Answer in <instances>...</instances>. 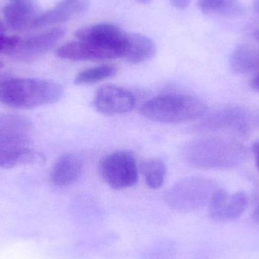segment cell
Returning a JSON list of instances; mask_svg holds the SVG:
<instances>
[{"label":"cell","instance_id":"obj_13","mask_svg":"<svg viewBox=\"0 0 259 259\" xmlns=\"http://www.w3.org/2000/svg\"><path fill=\"white\" fill-rule=\"evenodd\" d=\"M58 57L66 60L80 62V61H102L114 59L112 54L94 44L85 41H71L56 50Z\"/></svg>","mask_w":259,"mask_h":259},{"label":"cell","instance_id":"obj_8","mask_svg":"<svg viewBox=\"0 0 259 259\" xmlns=\"http://www.w3.org/2000/svg\"><path fill=\"white\" fill-rule=\"evenodd\" d=\"M249 203L245 192L238 191L229 195L226 190L218 188L208 203V216L215 222H228L240 218Z\"/></svg>","mask_w":259,"mask_h":259},{"label":"cell","instance_id":"obj_4","mask_svg":"<svg viewBox=\"0 0 259 259\" xmlns=\"http://www.w3.org/2000/svg\"><path fill=\"white\" fill-rule=\"evenodd\" d=\"M218 188L213 180L191 177L178 181L170 187L164 199L167 206L175 211L191 212L208 205Z\"/></svg>","mask_w":259,"mask_h":259},{"label":"cell","instance_id":"obj_2","mask_svg":"<svg viewBox=\"0 0 259 259\" xmlns=\"http://www.w3.org/2000/svg\"><path fill=\"white\" fill-rule=\"evenodd\" d=\"M62 85L39 78H7L0 83V103L31 109L53 104L63 97Z\"/></svg>","mask_w":259,"mask_h":259},{"label":"cell","instance_id":"obj_12","mask_svg":"<svg viewBox=\"0 0 259 259\" xmlns=\"http://www.w3.org/2000/svg\"><path fill=\"white\" fill-rule=\"evenodd\" d=\"M37 7L34 0H11L3 9L6 24L14 30L31 27L37 17Z\"/></svg>","mask_w":259,"mask_h":259},{"label":"cell","instance_id":"obj_18","mask_svg":"<svg viewBox=\"0 0 259 259\" xmlns=\"http://www.w3.org/2000/svg\"><path fill=\"white\" fill-rule=\"evenodd\" d=\"M31 129V122L25 117L0 114V140L29 136Z\"/></svg>","mask_w":259,"mask_h":259},{"label":"cell","instance_id":"obj_31","mask_svg":"<svg viewBox=\"0 0 259 259\" xmlns=\"http://www.w3.org/2000/svg\"><path fill=\"white\" fill-rule=\"evenodd\" d=\"M254 35H255V37L259 40V26L255 29V32H254Z\"/></svg>","mask_w":259,"mask_h":259},{"label":"cell","instance_id":"obj_17","mask_svg":"<svg viewBox=\"0 0 259 259\" xmlns=\"http://www.w3.org/2000/svg\"><path fill=\"white\" fill-rule=\"evenodd\" d=\"M198 7L206 15L227 18H238L246 12L240 0H199Z\"/></svg>","mask_w":259,"mask_h":259},{"label":"cell","instance_id":"obj_21","mask_svg":"<svg viewBox=\"0 0 259 259\" xmlns=\"http://www.w3.org/2000/svg\"><path fill=\"white\" fill-rule=\"evenodd\" d=\"M116 67L103 65L80 71L74 79L76 85L92 84L110 78L117 74Z\"/></svg>","mask_w":259,"mask_h":259},{"label":"cell","instance_id":"obj_29","mask_svg":"<svg viewBox=\"0 0 259 259\" xmlns=\"http://www.w3.org/2000/svg\"><path fill=\"white\" fill-rule=\"evenodd\" d=\"M253 8L255 11L259 12V0H254Z\"/></svg>","mask_w":259,"mask_h":259},{"label":"cell","instance_id":"obj_20","mask_svg":"<svg viewBox=\"0 0 259 259\" xmlns=\"http://www.w3.org/2000/svg\"><path fill=\"white\" fill-rule=\"evenodd\" d=\"M141 170L146 184L151 189L160 188L164 184L166 166L161 160L158 158L146 160L142 164Z\"/></svg>","mask_w":259,"mask_h":259},{"label":"cell","instance_id":"obj_11","mask_svg":"<svg viewBox=\"0 0 259 259\" xmlns=\"http://www.w3.org/2000/svg\"><path fill=\"white\" fill-rule=\"evenodd\" d=\"M30 141L29 136L0 140V167L11 168L34 161L36 154L29 146Z\"/></svg>","mask_w":259,"mask_h":259},{"label":"cell","instance_id":"obj_26","mask_svg":"<svg viewBox=\"0 0 259 259\" xmlns=\"http://www.w3.org/2000/svg\"><path fill=\"white\" fill-rule=\"evenodd\" d=\"M79 4L83 8V11L86 10L87 8L89 6L90 0H76Z\"/></svg>","mask_w":259,"mask_h":259},{"label":"cell","instance_id":"obj_6","mask_svg":"<svg viewBox=\"0 0 259 259\" xmlns=\"http://www.w3.org/2000/svg\"><path fill=\"white\" fill-rule=\"evenodd\" d=\"M100 170L105 182L114 190L130 188L138 181L135 158L127 151H118L106 156Z\"/></svg>","mask_w":259,"mask_h":259},{"label":"cell","instance_id":"obj_1","mask_svg":"<svg viewBox=\"0 0 259 259\" xmlns=\"http://www.w3.org/2000/svg\"><path fill=\"white\" fill-rule=\"evenodd\" d=\"M183 156L187 164L205 170H228L242 165L247 149L237 140L225 137H204L187 143Z\"/></svg>","mask_w":259,"mask_h":259},{"label":"cell","instance_id":"obj_27","mask_svg":"<svg viewBox=\"0 0 259 259\" xmlns=\"http://www.w3.org/2000/svg\"><path fill=\"white\" fill-rule=\"evenodd\" d=\"M252 219H253V220L255 221L256 223L259 224V205L258 206L255 208L253 214H252Z\"/></svg>","mask_w":259,"mask_h":259},{"label":"cell","instance_id":"obj_10","mask_svg":"<svg viewBox=\"0 0 259 259\" xmlns=\"http://www.w3.org/2000/svg\"><path fill=\"white\" fill-rule=\"evenodd\" d=\"M136 99L132 93L114 85L102 87L96 94L94 106L100 113L106 115H122L135 107Z\"/></svg>","mask_w":259,"mask_h":259},{"label":"cell","instance_id":"obj_32","mask_svg":"<svg viewBox=\"0 0 259 259\" xmlns=\"http://www.w3.org/2000/svg\"><path fill=\"white\" fill-rule=\"evenodd\" d=\"M4 75H3V74H1V73H0V83H1L2 81H3V80H4L5 79H3L4 78Z\"/></svg>","mask_w":259,"mask_h":259},{"label":"cell","instance_id":"obj_9","mask_svg":"<svg viewBox=\"0 0 259 259\" xmlns=\"http://www.w3.org/2000/svg\"><path fill=\"white\" fill-rule=\"evenodd\" d=\"M65 34V29L54 27L24 39L21 38L9 55L21 61L34 60L51 50Z\"/></svg>","mask_w":259,"mask_h":259},{"label":"cell","instance_id":"obj_14","mask_svg":"<svg viewBox=\"0 0 259 259\" xmlns=\"http://www.w3.org/2000/svg\"><path fill=\"white\" fill-rule=\"evenodd\" d=\"M83 161L77 154H64L58 158L52 170V181L59 187L74 184L81 175Z\"/></svg>","mask_w":259,"mask_h":259},{"label":"cell","instance_id":"obj_19","mask_svg":"<svg viewBox=\"0 0 259 259\" xmlns=\"http://www.w3.org/2000/svg\"><path fill=\"white\" fill-rule=\"evenodd\" d=\"M231 67L237 74H246L259 69V56L247 45L237 47L231 58Z\"/></svg>","mask_w":259,"mask_h":259},{"label":"cell","instance_id":"obj_7","mask_svg":"<svg viewBox=\"0 0 259 259\" xmlns=\"http://www.w3.org/2000/svg\"><path fill=\"white\" fill-rule=\"evenodd\" d=\"M75 37L109 52L115 59L123 58L127 47L128 34H126L115 24L100 23L79 29L76 31Z\"/></svg>","mask_w":259,"mask_h":259},{"label":"cell","instance_id":"obj_3","mask_svg":"<svg viewBox=\"0 0 259 259\" xmlns=\"http://www.w3.org/2000/svg\"><path fill=\"white\" fill-rule=\"evenodd\" d=\"M208 110L205 101L188 94H165L146 102L142 115L164 124H179L203 117Z\"/></svg>","mask_w":259,"mask_h":259},{"label":"cell","instance_id":"obj_22","mask_svg":"<svg viewBox=\"0 0 259 259\" xmlns=\"http://www.w3.org/2000/svg\"><path fill=\"white\" fill-rule=\"evenodd\" d=\"M21 40L19 36H7L0 35V53L9 54Z\"/></svg>","mask_w":259,"mask_h":259},{"label":"cell","instance_id":"obj_28","mask_svg":"<svg viewBox=\"0 0 259 259\" xmlns=\"http://www.w3.org/2000/svg\"><path fill=\"white\" fill-rule=\"evenodd\" d=\"M6 27L4 23L0 19V35H6Z\"/></svg>","mask_w":259,"mask_h":259},{"label":"cell","instance_id":"obj_15","mask_svg":"<svg viewBox=\"0 0 259 259\" xmlns=\"http://www.w3.org/2000/svg\"><path fill=\"white\" fill-rule=\"evenodd\" d=\"M81 12H83V8L76 0H62L53 9L38 15L32 24L31 28H44L62 24Z\"/></svg>","mask_w":259,"mask_h":259},{"label":"cell","instance_id":"obj_30","mask_svg":"<svg viewBox=\"0 0 259 259\" xmlns=\"http://www.w3.org/2000/svg\"><path fill=\"white\" fill-rule=\"evenodd\" d=\"M152 1V0H137V2H138V3H140V4L143 5L149 4V3H150Z\"/></svg>","mask_w":259,"mask_h":259},{"label":"cell","instance_id":"obj_5","mask_svg":"<svg viewBox=\"0 0 259 259\" xmlns=\"http://www.w3.org/2000/svg\"><path fill=\"white\" fill-rule=\"evenodd\" d=\"M252 128L250 113L241 106H230L208 114L193 126L191 131L197 134L222 132L246 137Z\"/></svg>","mask_w":259,"mask_h":259},{"label":"cell","instance_id":"obj_23","mask_svg":"<svg viewBox=\"0 0 259 259\" xmlns=\"http://www.w3.org/2000/svg\"><path fill=\"white\" fill-rule=\"evenodd\" d=\"M169 3L178 9H185L188 7L190 0H168Z\"/></svg>","mask_w":259,"mask_h":259},{"label":"cell","instance_id":"obj_25","mask_svg":"<svg viewBox=\"0 0 259 259\" xmlns=\"http://www.w3.org/2000/svg\"><path fill=\"white\" fill-rule=\"evenodd\" d=\"M250 86L254 91L259 92V75L251 80Z\"/></svg>","mask_w":259,"mask_h":259},{"label":"cell","instance_id":"obj_16","mask_svg":"<svg viewBox=\"0 0 259 259\" xmlns=\"http://www.w3.org/2000/svg\"><path fill=\"white\" fill-rule=\"evenodd\" d=\"M156 53L155 42L140 33L128 35L127 47L123 59L131 64H140L152 59Z\"/></svg>","mask_w":259,"mask_h":259},{"label":"cell","instance_id":"obj_24","mask_svg":"<svg viewBox=\"0 0 259 259\" xmlns=\"http://www.w3.org/2000/svg\"><path fill=\"white\" fill-rule=\"evenodd\" d=\"M252 153L255 157V164L259 171V140L255 142L252 146Z\"/></svg>","mask_w":259,"mask_h":259}]
</instances>
